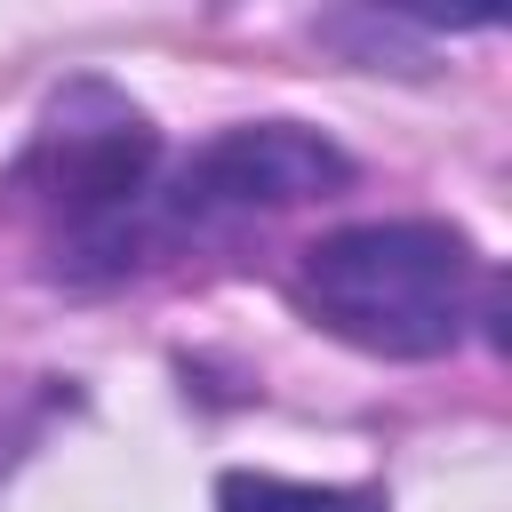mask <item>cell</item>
I'll return each instance as SVG.
<instances>
[{"label":"cell","instance_id":"cell-1","mask_svg":"<svg viewBox=\"0 0 512 512\" xmlns=\"http://www.w3.org/2000/svg\"><path fill=\"white\" fill-rule=\"evenodd\" d=\"M472 296H480L472 240L456 224H424V216L344 224V232L312 240L296 264V304L328 336L384 352V360H440L464 336Z\"/></svg>","mask_w":512,"mask_h":512},{"label":"cell","instance_id":"cell-2","mask_svg":"<svg viewBox=\"0 0 512 512\" xmlns=\"http://www.w3.org/2000/svg\"><path fill=\"white\" fill-rule=\"evenodd\" d=\"M152 168H160V128L112 80H64L16 160V192L48 216V240L72 272L80 264L120 272L144 248Z\"/></svg>","mask_w":512,"mask_h":512},{"label":"cell","instance_id":"cell-4","mask_svg":"<svg viewBox=\"0 0 512 512\" xmlns=\"http://www.w3.org/2000/svg\"><path fill=\"white\" fill-rule=\"evenodd\" d=\"M216 512H384L368 488H312V480H272V472H224Z\"/></svg>","mask_w":512,"mask_h":512},{"label":"cell","instance_id":"cell-3","mask_svg":"<svg viewBox=\"0 0 512 512\" xmlns=\"http://www.w3.org/2000/svg\"><path fill=\"white\" fill-rule=\"evenodd\" d=\"M352 176V160L296 128V120H256V128H224L216 144H200L168 192H152L144 208V232H224V224H248V216H272V208H296L312 192H336Z\"/></svg>","mask_w":512,"mask_h":512}]
</instances>
